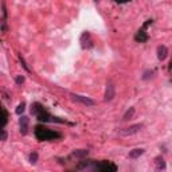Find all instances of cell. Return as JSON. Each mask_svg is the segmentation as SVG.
I'll list each match as a JSON object with an SVG mask.
<instances>
[{"label": "cell", "instance_id": "277c9868", "mask_svg": "<svg viewBox=\"0 0 172 172\" xmlns=\"http://www.w3.org/2000/svg\"><path fill=\"white\" fill-rule=\"evenodd\" d=\"M70 97H71V99H73V101L82 104V105H85V106H93L94 104H96V102L93 101V99H90L89 97H85V96H78V94H70Z\"/></svg>", "mask_w": 172, "mask_h": 172}, {"label": "cell", "instance_id": "ba28073f", "mask_svg": "<svg viewBox=\"0 0 172 172\" xmlns=\"http://www.w3.org/2000/svg\"><path fill=\"white\" fill-rule=\"evenodd\" d=\"M19 124H20V132H22V134H26L27 133V129H28V119L24 117V116L20 117Z\"/></svg>", "mask_w": 172, "mask_h": 172}, {"label": "cell", "instance_id": "52a82bcc", "mask_svg": "<svg viewBox=\"0 0 172 172\" xmlns=\"http://www.w3.org/2000/svg\"><path fill=\"white\" fill-rule=\"evenodd\" d=\"M167 57H168V48L164 44H161L157 47V58H159V61H164Z\"/></svg>", "mask_w": 172, "mask_h": 172}, {"label": "cell", "instance_id": "2e32d148", "mask_svg": "<svg viewBox=\"0 0 172 172\" xmlns=\"http://www.w3.org/2000/svg\"><path fill=\"white\" fill-rule=\"evenodd\" d=\"M152 75H153V71H151V70H147L145 73H144V75H143V79H149Z\"/></svg>", "mask_w": 172, "mask_h": 172}, {"label": "cell", "instance_id": "9a60e30c", "mask_svg": "<svg viewBox=\"0 0 172 172\" xmlns=\"http://www.w3.org/2000/svg\"><path fill=\"white\" fill-rule=\"evenodd\" d=\"M24 109H26V104L24 102H22L19 106H18V109H16V113L18 114H22V113L24 112Z\"/></svg>", "mask_w": 172, "mask_h": 172}, {"label": "cell", "instance_id": "30bf717a", "mask_svg": "<svg viewBox=\"0 0 172 172\" xmlns=\"http://www.w3.org/2000/svg\"><path fill=\"white\" fill-rule=\"evenodd\" d=\"M88 151L86 149H78V151H74L73 152V156L74 157H78V159H82V157H86L88 156Z\"/></svg>", "mask_w": 172, "mask_h": 172}, {"label": "cell", "instance_id": "d6986e66", "mask_svg": "<svg viewBox=\"0 0 172 172\" xmlns=\"http://www.w3.org/2000/svg\"><path fill=\"white\" fill-rule=\"evenodd\" d=\"M116 2H120V3H124V2H128V0H116Z\"/></svg>", "mask_w": 172, "mask_h": 172}, {"label": "cell", "instance_id": "6da1fadb", "mask_svg": "<svg viewBox=\"0 0 172 172\" xmlns=\"http://www.w3.org/2000/svg\"><path fill=\"white\" fill-rule=\"evenodd\" d=\"M35 136H37L39 140H54V139L61 137L59 133L54 132V130H50L47 128H43V126H37V128H35Z\"/></svg>", "mask_w": 172, "mask_h": 172}, {"label": "cell", "instance_id": "8992f818", "mask_svg": "<svg viewBox=\"0 0 172 172\" xmlns=\"http://www.w3.org/2000/svg\"><path fill=\"white\" fill-rule=\"evenodd\" d=\"M116 96V92H114V86H113L112 82H109L106 85V92H105V101H112Z\"/></svg>", "mask_w": 172, "mask_h": 172}, {"label": "cell", "instance_id": "e0dca14e", "mask_svg": "<svg viewBox=\"0 0 172 172\" xmlns=\"http://www.w3.org/2000/svg\"><path fill=\"white\" fill-rule=\"evenodd\" d=\"M15 81H16L18 85H22V83L24 82V77H23V75H18L16 78H15Z\"/></svg>", "mask_w": 172, "mask_h": 172}, {"label": "cell", "instance_id": "4fadbf2b", "mask_svg": "<svg viewBox=\"0 0 172 172\" xmlns=\"http://www.w3.org/2000/svg\"><path fill=\"white\" fill-rule=\"evenodd\" d=\"M133 114H134V108H129V109L125 112V114H124V117H123V120H125V121H126V120L132 119Z\"/></svg>", "mask_w": 172, "mask_h": 172}, {"label": "cell", "instance_id": "7c38bea8", "mask_svg": "<svg viewBox=\"0 0 172 172\" xmlns=\"http://www.w3.org/2000/svg\"><path fill=\"white\" fill-rule=\"evenodd\" d=\"M156 168L157 169H165V163L163 157H156Z\"/></svg>", "mask_w": 172, "mask_h": 172}, {"label": "cell", "instance_id": "7a4b0ae2", "mask_svg": "<svg viewBox=\"0 0 172 172\" xmlns=\"http://www.w3.org/2000/svg\"><path fill=\"white\" fill-rule=\"evenodd\" d=\"M93 168L97 169V171H104V172H109V171L114 172V171H117V167H116L114 164H112L110 161H101V163H97V164L94 165Z\"/></svg>", "mask_w": 172, "mask_h": 172}, {"label": "cell", "instance_id": "ffe728a7", "mask_svg": "<svg viewBox=\"0 0 172 172\" xmlns=\"http://www.w3.org/2000/svg\"><path fill=\"white\" fill-rule=\"evenodd\" d=\"M94 2H99V0H94Z\"/></svg>", "mask_w": 172, "mask_h": 172}, {"label": "cell", "instance_id": "8fae6325", "mask_svg": "<svg viewBox=\"0 0 172 172\" xmlns=\"http://www.w3.org/2000/svg\"><path fill=\"white\" fill-rule=\"evenodd\" d=\"M147 39H148V35L144 33V28L141 31H139V34L136 35V40H140V42H145Z\"/></svg>", "mask_w": 172, "mask_h": 172}, {"label": "cell", "instance_id": "5bb4252c", "mask_svg": "<svg viewBox=\"0 0 172 172\" xmlns=\"http://www.w3.org/2000/svg\"><path fill=\"white\" fill-rule=\"evenodd\" d=\"M38 161V153L37 152H33L30 153V163H33V164H35V163Z\"/></svg>", "mask_w": 172, "mask_h": 172}, {"label": "cell", "instance_id": "ac0fdd59", "mask_svg": "<svg viewBox=\"0 0 172 172\" xmlns=\"http://www.w3.org/2000/svg\"><path fill=\"white\" fill-rule=\"evenodd\" d=\"M0 139H2V140H6L7 139V133L4 132L3 129H0Z\"/></svg>", "mask_w": 172, "mask_h": 172}, {"label": "cell", "instance_id": "9c48e42d", "mask_svg": "<svg viewBox=\"0 0 172 172\" xmlns=\"http://www.w3.org/2000/svg\"><path fill=\"white\" fill-rule=\"evenodd\" d=\"M144 153V149L143 148H137V149H133V151L129 152V157L130 159H137Z\"/></svg>", "mask_w": 172, "mask_h": 172}, {"label": "cell", "instance_id": "3957f363", "mask_svg": "<svg viewBox=\"0 0 172 172\" xmlns=\"http://www.w3.org/2000/svg\"><path fill=\"white\" fill-rule=\"evenodd\" d=\"M143 124H136V125H130L128 126V128H124V129H121L120 130V134L121 136H132L134 133H137L140 132V130L143 129Z\"/></svg>", "mask_w": 172, "mask_h": 172}, {"label": "cell", "instance_id": "5b68a950", "mask_svg": "<svg viewBox=\"0 0 172 172\" xmlns=\"http://www.w3.org/2000/svg\"><path fill=\"white\" fill-rule=\"evenodd\" d=\"M81 44L83 48H92L93 47V40H92V35L88 31H85L81 37Z\"/></svg>", "mask_w": 172, "mask_h": 172}]
</instances>
